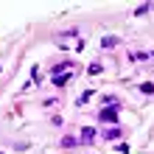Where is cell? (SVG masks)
Listing matches in <instances>:
<instances>
[{"mask_svg":"<svg viewBox=\"0 0 154 154\" xmlns=\"http://www.w3.org/2000/svg\"><path fill=\"white\" fill-rule=\"evenodd\" d=\"M76 146H79L76 137H62V149H76Z\"/></svg>","mask_w":154,"mask_h":154,"instance_id":"6","label":"cell"},{"mask_svg":"<svg viewBox=\"0 0 154 154\" xmlns=\"http://www.w3.org/2000/svg\"><path fill=\"white\" fill-rule=\"evenodd\" d=\"M67 81H70V76H65V67H56V70H53V84H56V87L67 84Z\"/></svg>","mask_w":154,"mask_h":154,"instance_id":"3","label":"cell"},{"mask_svg":"<svg viewBox=\"0 0 154 154\" xmlns=\"http://www.w3.org/2000/svg\"><path fill=\"white\" fill-rule=\"evenodd\" d=\"M115 45H118V37H104V39H101V48H104V51L115 48Z\"/></svg>","mask_w":154,"mask_h":154,"instance_id":"5","label":"cell"},{"mask_svg":"<svg viewBox=\"0 0 154 154\" xmlns=\"http://www.w3.org/2000/svg\"><path fill=\"white\" fill-rule=\"evenodd\" d=\"M98 121L106 123V126H115L118 123V106H104L101 115H98Z\"/></svg>","mask_w":154,"mask_h":154,"instance_id":"1","label":"cell"},{"mask_svg":"<svg viewBox=\"0 0 154 154\" xmlns=\"http://www.w3.org/2000/svg\"><path fill=\"white\" fill-rule=\"evenodd\" d=\"M0 73H3V67H0Z\"/></svg>","mask_w":154,"mask_h":154,"instance_id":"12","label":"cell"},{"mask_svg":"<svg viewBox=\"0 0 154 154\" xmlns=\"http://www.w3.org/2000/svg\"><path fill=\"white\" fill-rule=\"evenodd\" d=\"M104 104H106V106H118V98H115V95H106Z\"/></svg>","mask_w":154,"mask_h":154,"instance_id":"10","label":"cell"},{"mask_svg":"<svg viewBox=\"0 0 154 154\" xmlns=\"http://www.w3.org/2000/svg\"><path fill=\"white\" fill-rule=\"evenodd\" d=\"M140 93L151 95V93H154V84H151V81H143V84H140Z\"/></svg>","mask_w":154,"mask_h":154,"instance_id":"8","label":"cell"},{"mask_svg":"<svg viewBox=\"0 0 154 154\" xmlns=\"http://www.w3.org/2000/svg\"><path fill=\"white\" fill-rule=\"evenodd\" d=\"M118 151H121V154H129V146H126V143H118V146H115Z\"/></svg>","mask_w":154,"mask_h":154,"instance_id":"11","label":"cell"},{"mask_svg":"<svg viewBox=\"0 0 154 154\" xmlns=\"http://www.w3.org/2000/svg\"><path fill=\"white\" fill-rule=\"evenodd\" d=\"M90 98H93V90H87V93H84V95H81V98H79V106H84V104L90 101Z\"/></svg>","mask_w":154,"mask_h":154,"instance_id":"9","label":"cell"},{"mask_svg":"<svg viewBox=\"0 0 154 154\" xmlns=\"http://www.w3.org/2000/svg\"><path fill=\"white\" fill-rule=\"evenodd\" d=\"M149 8H151V3H143V6H137V8H134V17H143V14L149 11Z\"/></svg>","mask_w":154,"mask_h":154,"instance_id":"7","label":"cell"},{"mask_svg":"<svg viewBox=\"0 0 154 154\" xmlns=\"http://www.w3.org/2000/svg\"><path fill=\"white\" fill-rule=\"evenodd\" d=\"M95 140V129L93 126H84V129H81V143H93Z\"/></svg>","mask_w":154,"mask_h":154,"instance_id":"4","label":"cell"},{"mask_svg":"<svg viewBox=\"0 0 154 154\" xmlns=\"http://www.w3.org/2000/svg\"><path fill=\"white\" fill-rule=\"evenodd\" d=\"M101 137H104L106 143H109V140H118V137H121V129H118V126H104Z\"/></svg>","mask_w":154,"mask_h":154,"instance_id":"2","label":"cell"}]
</instances>
